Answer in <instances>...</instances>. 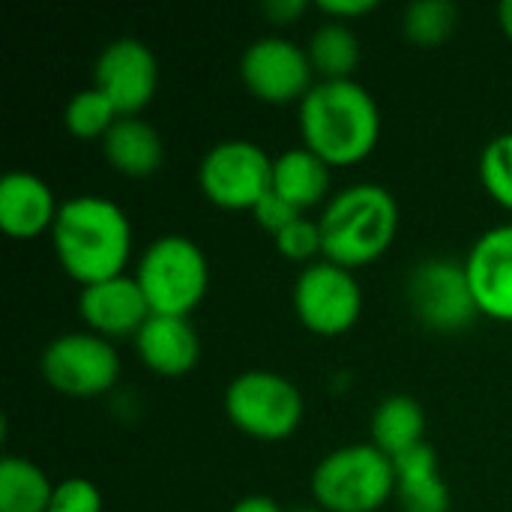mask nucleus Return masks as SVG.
<instances>
[{
  "label": "nucleus",
  "mask_w": 512,
  "mask_h": 512,
  "mask_svg": "<svg viewBox=\"0 0 512 512\" xmlns=\"http://www.w3.org/2000/svg\"><path fill=\"white\" fill-rule=\"evenodd\" d=\"M312 495L327 512H378L396 498V465L375 444L339 447L318 462Z\"/></svg>",
  "instance_id": "20e7f679"
},
{
  "label": "nucleus",
  "mask_w": 512,
  "mask_h": 512,
  "mask_svg": "<svg viewBox=\"0 0 512 512\" xmlns=\"http://www.w3.org/2000/svg\"><path fill=\"white\" fill-rule=\"evenodd\" d=\"M408 306L432 333H459L480 315L465 264L453 258H429L411 270Z\"/></svg>",
  "instance_id": "6e6552de"
},
{
  "label": "nucleus",
  "mask_w": 512,
  "mask_h": 512,
  "mask_svg": "<svg viewBox=\"0 0 512 512\" xmlns=\"http://www.w3.org/2000/svg\"><path fill=\"white\" fill-rule=\"evenodd\" d=\"M378 3L375 0H321L318 3V9L324 12V15H330L333 21H348V18H357V15H366V12H372Z\"/></svg>",
  "instance_id": "c85d7f7f"
},
{
  "label": "nucleus",
  "mask_w": 512,
  "mask_h": 512,
  "mask_svg": "<svg viewBox=\"0 0 512 512\" xmlns=\"http://www.w3.org/2000/svg\"><path fill=\"white\" fill-rule=\"evenodd\" d=\"M300 135L330 168L357 165L378 147L381 108L354 78L321 81L300 102Z\"/></svg>",
  "instance_id": "f03ea898"
},
{
  "label": "nucleus",
  "mask_w": 512,
  "mask_h": 512,
  "mask_svg": "<svg viewBox=\"0 0 512 512\" xmlns=\"http://www.w3.org/2000/svg\"><path fill=\"white\" fill-rule=\"evenodd\" d=\"M324 261L345 270L378 261L396 240L399 204L378 183H357L342 189L318 219Z\"/></svg>",
  "instance_id": "7ed1b4c3"
},
{
  "label": "nucleus",
  "mask_w": 512,
  "mask_h": 512,
  "mask_svg": "<svg viewBox=\"0 0 512 512\" xmlns=\"http://www.w3.org/2000/svg\"><path fill=\"white\" fill-rule=\"evenodd\" d=\"M57 201L51 186L30 171H9L0 180V228L15 240H33L54 228Z\"/></svg>",
  "instance_id": "2eb2a0df"
},
{
  "label": "nucleus",
  "mask_w": 512,
  "mask_h": 512,
  "mask_svg": "<svg viewBox=\"0 0 512 512\" xmlns=\"http://www.w3.org/2000/svg\"><path fill=\"white\" fill-rule=\"evenodd\" d=\"M135 351L150 372L162 378H180L195 369L201 345L189 318L150 315L135 336Z\"/></svg>",
  "instance_id": "dca6fc26"
},
{
  "label": "nucleus",
  "mask_w": 512,
  "mask_h": 512,
  "mask_svg": "<svg viewBox=\"0 0 512 512\" xmlns=\"http://www.w3.org/2000/svg\"><path fill=\"white\" fill-rule=\"evenodd\" d=\"M480 180L486 192L512 210V132L492 138L480 156Z\"/></svg>",
  "instance_id": "393cba45"
},
{
  "label": "nucleus",
  "mask_w": 512,
  "mask_h": 512,
  "mask_svg": "<svg viewBox=\"0 0 512 512\" xmlns=\"http://www.w3.org/2000/svg\"><path fill=\"white\" fill-rule=\"evenodd\" d=\"M459 27V6L450 0H417L402 15L405 36L420 48L444 45Z\"/></svg>",
  "instance_id": "5701e85b"
},
{
  "label": "nucleus",
  "mask_w": 512,
  "mask_h": 512,
  "mask_svg": "<svg viewBox=\"0 0 512 512\" xmlns=\"http://www.w3.org/2000/svg\"><path fill=\"white\" fill-rule=\"evenodd\" d=\"M294 312L315 336H342L360 321L363 291L351 270L318 261L309 264L294 282Z\"/></svg>",
  "instance_id": "9d476101"
},
{
  "label": "nucleus",
  "mask_w": 512,
  "mask_h": 512,
  "mask_svg": "<svg viewBox=\"0 0 512 512\" xmlns=\"http://www.w3.org/2000/svg\"><path fill=\"white\" fill-rule=\"evenodd\" d=\"M273 192L303 213L330 192V165L306 147L285 150L273 159Z\"/></svg>",
  "instance_id": "6ab92c4d"
},
{
  "label": "nucleus",
  "mask_w": 512,
  "mask_h": 512,
  "mask_svg": "<svg viewBox=\"0 0 512 512\" xmlns=\"http://www.w3.org/2000/svg\"><path fill=\"white\" fill-rule=\"evenodd\" d=\"M225 414L255 441H285L303 420V396L288 378L255 369L228 384Z\"/></svg>",
  "instance_id": "423d86ee"
},
{
  "label": "nucleus",
  "mask_w": 512,
  "mask_h": 512,
  "mask_svg": "<svg viewBox=\"0 0 512 512\" xmlns=\"http://www.w3.org/2000/svg\"><path fill=\"white\" fill-rule=\"evenodd\" d=\"M294 512H327V510H321V507H300V510H294Z\"/></svg>",
  "instance_id": "473e14b6"
},
{
  "label": "nucleus",
  "mask_w": 512,
  "mask_h": 512,
  "mask_svg": "<svg viewBox=\"0 0 512 512\" xmlns=\"http://www.w3.org/2000/svg\"><path fill=\"white\" fill-rule=\"evenodd\" d=\"M423 432H426V414L420 402L411 396H390L372 414V444L390 459H399L417 450L420 444H426Z\"/></svg>",
  "instance_id": "aec40b11"
},
{
  "label": "nucleus",
  "mask_w": 512,
  "mask_h": 512,
  "mask_svg": "<svg viewBox=\"0 0 512 512\" xmlns=\"http://www.w3.org/2000/svg\"><path fill=\"white\" fill-rule=\"evenodd\" d=\"M306 54L324 81H348L360 63V39L348 24L327 21L309 36Z\"/></svg>",
  "instance_id": "4be33fe9"
},
{
  "label": "nucleus",
  "mask_w": 512,
  "mask_h": 512,
  "mask_svg": "<svg viewBox=\"0 0 512 512\" xmlns=\"http://www.w3.org/2000/svg\"><path fill=\"white\" fill-rule=\"evenodd\" d=\"M102 153L117 174L150 177L162 168L165 144L159 132L141 117H120L102 138Z\"/></svg>",
  "instance_id": "a211bd4d"
},
{
  "label": "nucleus",
  "mask_w": 512,
  "mask_h": 512,
  "mask_svg": "<svg viewBox=\"0 0 512 512\" xmlns=\"http://www.w3.org/2000/svg\"><path fill=\"white\" fill-rule=\"evenodd\" d=\"M240 78L246 90L270 105H288L306 99L312 84V60L306 48L282 36L255 39L240 57Z\"/></svg>",
  "instance_id": "9b49d317"
},
{
  "label": "nucleus",
  "mask_w": 512,
  "mask_h": 512,
  "mask_svg": "<svg viewBox=\"0 0 512 512\" xmlns=\"http://www.w3.org/2000/svg\"><path fill=\"white\" fill-rule=\"evenodd\" d=\"M78 312L84 324L90 327V333L108 342L123 339V336L135 339L138 330L153 315L135 276H114V279L81 288Z\"/></svg>",
  "instance_id": "4468645a"
},
{
  "label": "nucleus",
  "mask_w": 512,
  "mask_h": 512,
  "mask_svg": "<svg viewBox=\"0 0 512 512\" xmlns=\"http://www.w3.org/2000/svg\"><path fill=\"white\" fill-rule=\"evenodd\" d=\"M231 512H282V507L267 495H249V498H240Z\"/></svg>",
  "instance_id": "7c9ffc66"
},
{
  "label": "nucleus",
  "mask_w": 512,
  "mask_h": 512,
  "mask_svg": "<svg viewBox=\"0 0 512 512\" xmlns=\"http://www.w3.org/2000/svg\"><path fill=\"white\" fill-rule=\"evenodd\" d=\"M48 512H102L99 489L84 477H69L54 486V498Z\"/></svg>",
  "instance_id": "bb28decb"
},
{
  "label": "nucleus",
  "mask_w": 512,
  "mask_h": 512,
  "mask_svg": "<svg viewBox=\"0 0 512 512\" xmlns=\"http://www.w3.org/2000/svg\"><path fill=\"white\" fill-rule=\"evenodd\" d=\"M51 240L60 267L81 282V288L123 276L132 255V225L123 207L99 195L63 201Z\"/></svg>",
  "instance_id": "f257e3e1"
},
{
  "label": "nucleus",
  "mask_w": 512,
  "mask_h": 512,
  "mask_svg": "<svg viewBox=\"0 0 512 512\" xmlns=\"http://www.w3.org/2000/svg\"><path fill=\"white\" fill-rule=\"evenodd\" d=\"M480 315L512 324V222L486 231L465 258Z\"/></svg>",
  "instance_id": "ddd939ff"
},
{
  "label": "nucleus",
  "mask_w": 512,
  "mask_h": 512,
  "mask_svg": "<svg viewBox=\"0 0 512 512\" xmlns=\"http://www.w3.org/2000/svg\"><path fill=\"white\" fill-rule=\"evenodd\" d=\"M498 21H501V30L510 36L512 42V0H504V3L498 6Z\"/></svg>",
  "instance_id": "2f4dec72"
},
{
  "label": "nucleus",
  "mask_w": 512,
  "mask_h": 512,
  "mask_svg": "<svg viewBox=\"0 0 512 512\" xmlns=\"http://www.w3.org/2000/svg\"><path fill=\"white\" fill-rule=\"evenodd\" d=\"M117 120H120V111L99 87L78 90L66 102V111H63V126L75 138H105Z\"/></svg>",
  "instance_id": "b1692460"
},
{
  "label": "nucleus",
  "mask_w": 512,
  "mask_h": 512,
  "mask_svg": "<svg viewBox=\"0 0 512 512\" xmlns=\"http://www.w3.org/2000/svg\"><path fill=\"white\" fill-rule=\"evenodd\" d=\"M39 369L57 393L90 399L114 390L120 378V357L114 345L96 333H63L42 351Z\"/></svg>",
  "instance_id": "1a4fd4ad"
},
{
  "label": "nucleus",
  "mask_w": 512,
  "mask_h": 512,
  "mask_svg": "<svg viewBox=\"0 0 512 512\" xmlns=\"http://www.w3.org/2000/svg\"><path fill=\"white\" fill-rule=\"evenodd\" d=\"M252 216H255V222L261 225V228H267V231H273V237L282 231V228H288L291 222H297L303 213L297 210V207H291L285 198H279L273 189L258 201V207L252 210Z\"/></svg>",
  "instance_id": "cd10ccee"
},
{
  "label": "nucleus",
  "mask_w": 512,
  "mask_h": 512,
  "mask_svg": "<svg viewBox=\"0 0 512 512\" xmlns=\"http://www.w3.org/2000/svg\"><path fill=\"white\" fill-rule=\"evenodd\" d=\"M159 84V66L153 51L132 36L114 39L102 48L93 66V87H99L120 117H135L150 105Z\"/></svg>",
  "instance_id": "f8f14e48"
},
{
  "label": "nucleus",
  "mask_w": 512,
  "mask_h": 512,
  "mask_svg": "<svg viewBox=\"0 0 512 512\" xmlns=\"http://www.w3.org/2000/svg\"><path fill=\"white\" fill-rule=\"evenodd\" d=\"M396 501L402 512H450V489L438 468V453L429 444L393 459Z\"/></svg>",
  "instance_id": "f3484780"
},
{
  "label": "nucleus",
  "mask_w": 512,
  "mask_h": 512,
  "mask_svg": "<svg viewBox=\"0 0 512 512\" xmlns=\"http://www.w3.org/2000/svg\"><path fill=\"white\" fill-rule=\"evenodd\" d=\"M201 192L222 210H255L273 189V159L246 138L219 141L198 168Z\"/></svg>",
  "instance_id": "0eeeda50"
},
{
  "label": "nucleus",
  "mask_w": 512,
  "mask_h": 512,
  "mask_svg": "<svg viewBox=\"0 0 512 512\" xmlns=\"http://www.w3.org/2000/svg\"><path fill=\"white\" fill-rule=\"evenodd\" d=\"M303 12H306L303 0H270V3H264V15L276 24H288V21L300 18Z\"/></svg>",
  "instance_id": "c756f323"
},
{
  "label": "nucleus",
  "mask_w": 512,
  "mask_h": 512,
  "mask_svg": "<svg viewBox=\"0 0 512 512\" xmlns=\"http://www.w3.org/2000/svg\"><path fill=\"white\" fill-rule=\"evenodd\" d=\"M54 486L30 459L6 456L0 462V512H48Z\"/></svg>",
  "instance_id": "412c9836"
},
{
  "label": "nucleus",
  "mask_w": 512,
  "mask_h": 512,
  "mask_svg": "<svg viewBox=\"0 0 512 512\" xmlns=\"http://www.w3.org/2000/svg\"><path fill=\"white\" fill-rule=\"evenodd\" d=\"M135 279L153 315L189 318L207 294L210 267L198 243L183 234H165L144 249Z\"/></svg>",
  "instance_id": "39448f33"
},
{
  "label": "nucleus",
  "mask_w": 512,
  "mask_h": 512,
  "mask_svg": "<svg viewBox=\"0 0 512 512\" xmlns=\"http://www.w3.org/2000/svg\"><path fill=\"white\" fill-rule=\"evenodd\" d=\"M276 249H279V255H282V258L297 261V264L312 261L318 252L324 255V246H321V228H318V222H312V219L300 216L297 222H291L288 228H282V231L276 234Z\"/></svg>",
  "instance_id": "a878e982"
}]
</instances>
